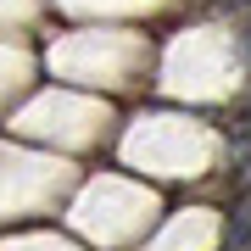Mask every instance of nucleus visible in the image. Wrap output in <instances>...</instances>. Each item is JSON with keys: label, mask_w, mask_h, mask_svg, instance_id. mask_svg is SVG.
<instances>
[{"label": "nucleus", "mask_w": 251, "mask_h": 251, "mask_svg": "<svg viewBox=\"0 0 251 251\" xmlns=\"http://www.w3.org/2000/svg\"><path fill=\"white\" fill-rule=\"evenodd\" d=\"M240 56L251 62V6H240Z\"/></svg>", "instance_id": "nucleus-1"}, {"label": "nucleus", "mask_w": 251, "mask_h": 251, "mask_svg": "<svg viewBox=\"0 0 251 251\" xmlns=\"http://www.w3.org/2000/svg\"><path fill=\"white\" fill-rule=\"evenodd\" d=\"M240 6H251V0H234V11H240Z\"/></svg>", "instance_id": "nucleus-2"}]
</instances>
